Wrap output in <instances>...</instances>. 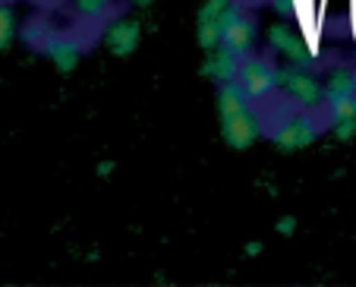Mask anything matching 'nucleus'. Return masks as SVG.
Segmentation results:
<instances>
[{
  "label": "nucleus",
  "mask_w": 356,
  "mask_h": 287,
  "mask_svg": "<svg viewBox=\"0 0 356 287\" xmlns=\"http://www.w3.org/2000/svg\"><path fill=\"white\" fill-rule=\"evenodd\" d=\"M10 32H13V20H10V13H7V10L0 7V47L7 45Z\"/></svg>",
  "instance_id": "obj_1"
}]
</instances>
